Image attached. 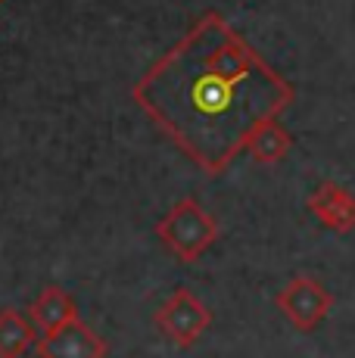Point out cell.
I'll return each mask as SVG.
<instances>
[{
	"label": "cell",
	"mask_w": 355,
	"mask_h": 358,
	"mask_svg": "<svg viewBox=\"0 0 355 358\" xmlns=\"http://www.w3.org/2000/svg\"><path fill=\"white\" fill-rule=\"evenodd\" d=\"M134 103L206 175H222L296 91L218 13H206L134 85Z\"/></svg>",
	"instance_id": "cell-1"
},
{
	"label": "cell",
	"mask_w": 355,
	"mask_h": 358,
	"mask_svg": "<svg viewBox=\"0 0 355 358\" xmlns=\"http://www.w3.org/2000/svg\"><path fill=\"white\" fill-rule=\"evenodd\" d=\"M218 231H222L218 218L203 209L194 196L178 199L162 215V222H156V237L181 262H196L206 256V250L218 240Z\"/></svg>",
	"instance_id": "cell-2"
},
{
	"label": "cell",
	"mask_w": 355,
	"mask_h": 358,
	"mask_svg": "<svg viewBox=\"0 0 355 358\" xmlns=\"http://www.w3.org/2000/svg\"><path fill=\"white\" fill-rule=\"evenodd\" d=\"M153 324L178 349H190L212 324V312L190 287H175L172 296H166V302L156 308Z\"/></svg>",
	"instance_id": "cell-3"
},
{
	"label": "cell",
	"mask_w": 355,
	"mask_h": 358,
	"mask_svg": "<svg viewBox=\"0 0 355 358\" xmlns=\"http://www.w3.org/2000/svg\"><path fill=\"white\" fill-rule=\"evenodd\" d=\"M275 306H277V312L293 324V330H299V334H312V330H318L321 324H324L327 315H331L333 296L318 278L299 271L287 280L281 290H277Z\"/></svg>",
	"instance_id": "cell-4"
},
{
	"label": "cell",
	"mask_w": 355,
	"mask_h": 358,
	"mask_svg": "<svg viewBox=\"0 0 355 358\" xmlns=\"http://www.w3.org/2000/svg\"><path fill=\"white\" fill-rule=\"evenodd\" d=\"M38 358H106L109 343L97 330H91L81 318L69 321L53 334H44L35 343Z\"/></svg>",
	"instance_id": "cell-5"
},
{
	"label": "cell",
	"mask_w": 355,
	"mask_h": 358,
	"mask_svg": "<svg viewBox=\"0 0 355 358\" xmlns=\"http://www.w3.org/2000/svg\"><path fill=\"white\" fill-rule=\"evenodd\" d=\"M305 209L333 234L355 231V194L333 181H321L305 199Z\"/></svg>",
	"instance_id": "cell-6"
},
{
	"label": "cell",
	"mask_w": 355,
	"mask_h": 358,
	"mask_svg": "<svg viewBox=\"0 0 355 358\" xmlns=\"http://www.w3.org/2000/svg\"><path fill=\"white\" fill-rule=\"evenodd\" d=\"M29 318L35 321L41 334H53V330H59L63 324L78 318V302H75V296L69 290H63L57 284H47L29 306Z\"/></svg>",
	"instance_id": "cell-7"
},
{
	"label": "cell",
	"mask_w": 355,
	"mask_h": 358,
	"mask_svg": "<svg viewBox=\"0 0 355 358\" xmlns=\"http://www.w3.org/2000/svg\"><path fill=\"white\" fill-rule=\"evenodd\" d=\"M35 343V321L29 315L0 308V358H22Z\"/></svg>",
	"instance_id": "cell-8"
},
{
	"label": "cell",
	"mask_w": 355,
	"mask_h": 358,
	"mask_svg": "<svg viewBox=\"0 0 355 358\" xmlns=\"http://www.w3.org/2000/svg\"><path fill=\"white\" fill-rule=\"evenodd\" d=\"M287 150H290V134L281 128V122H277V119L265 122V125L252 134V141L247 143V153L256 162H262V165L281 162L287 156Z\"/></svg>",
	"instance_id": "cell-9"
},
{
	"label": "cell",
	"mask_w": 355,
	"mask_h": 358,
	"mask_svg": "<svg viewBox=\"0 0 355 358\" xmlns=\"http://www.w3.org/2000/svg\"><path fill=\"white\" fill-rule=\"evenodd\" d=\"M0 3H3V0H0Z\"/></svg>",
	"instance_id": "cell-10"
}]
</instances>
